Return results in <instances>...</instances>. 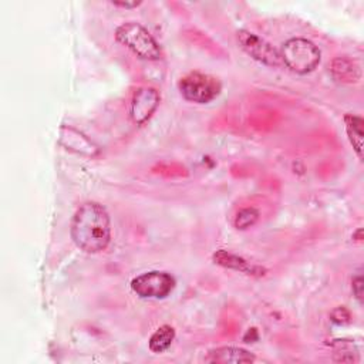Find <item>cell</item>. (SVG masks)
Masks as SVG:
<instances>
[{
  "label": "cell",
  "instance_id": "15",
  "mask_svg": "<svg viewBox=\"0 0 364 364\" xmlns=\"http://www.w3.org/2000/svg\"><path fill=\"white\" fill-rule=\"evenodd\" d=\"M350 311L344 307H337L331 311V321L336 324H346L350 321Z\"/></svg>",
  "mask_w": 364,
  "mask_h": 364
},
{
  "label": "cell",
  "instance_id": "14",
  "mask_svg": "<svg viewBox=\"0 0 364 364\" xmlns=\"http://www.w3.org/2000/svg\"><path fill=\"white\" fill-rule=\"evenodd\" d=\"M259 219V210L255 208H243L240 209L233 220V225L239 230H245L250 226H253Z\"/></svg>",
  "mask_w": 364,
  "mask_h": 364
},
{
  "label": "cell",
  "instance_id": "3",
  "mask_svg": "<svg viewBox=\"0 0 364 364\" xmlns=\"http://www.w3.org/2000/svg\"><path fill=\"white\" fill-rule=\"evenodd\" d=\"M115 38L139 58L155 61L162 55L156 40L142 24L136 21H128L117 27Z\"/></svg>",
  "mask_w": 364,
  "mask_h": 364
},
{
  "label": "cell",
  "instance_id": "18",
  "mask_svg": "<svg viewBox=\"0 0 364 364\" xmlns=\"http://www.w3.org/2000/svg\"><path fill=\"white\" fill-rule=\"evenodd\" d=\"M353 239L357 240V242H361V240H363V229H361V228L357 229L355 233H353Z\"/></svg>",
  "mask_w": 364,
  "mask_h": 364
},
{
  "label": "cell",
  "instance_id": "6",
  "mask_svg": "<svg viewBox=\"0 0 364 364\" xmlns=\"http://www.w3.org/2000/svg\"><path fill=\"white\" fill-rule=\"evenodd\" d=\"M236 38L242 50L256 61L270 67H277L282 64L280 53L270 43L256 36L255 33H250L247 30H239L236 33Z\"/></svg>",
  "mask_w": 364,
  "mask_h": 364
},
{
  "label": "cell",
  "instance_id": "2",
  "mask_svg": "<svg viewBox=\"0 0 364 364\" xmlns=\"http://www.w3.org/2000/svg\"><path fill=\"white\" fill-rule=\"evenodd\" d=\"M280 58L293 73L307 74L320 64L321 53L313 41L303 37H293L282 46Z\"/></svg>",
  "mask_w": 364,
  "mask_h": 364
},
{
  "label": "cell",
  "instance_id": "17",
  "mask_svg": "<svg viewBox=\"0 0 364 364\" xmlns=\"http://www.w3.org/2000/svg\"><path fill=\"white\" fill-rule=\"evenodd\" d=\"M114 6L117 7H124V9H134L141 4V1H112Z\"/></svg>",
  "mask_w": 364,
  "mask_h": 364
},
{
  "label": "cell",
  "instance_id": "12",
  "mask_svg": "<svg viewBox=\"0 0 364 364\" xmlns=\"http://www.w3.org/2000/svg\"><path fill=\"white\" fill-rule=\"evenodd\" d=\"M344 122H346V132L350 139V144L353 145L357 156L361 159L363 158V138H364L363 125H364V121L358 115L347 114L344 117Z\"/></svg>",
  "mask_w": 364,
  "mask_h": 364
},
{
  "label": "cell",
  "instance_id": "8",
  "mask_svg": "<svg viewBox=\"0 0 364 364\" xmlns=\"http://www.w3.org/2000/svg\"><path fill=\"white\" fill-rule=\"evenodd\" d=\"M60 144L65 146V149H70L73 152L94 156L100 152L98 146L94 145L82 132L71 128V127H63L60 131Z\"/></svg>",
  "mask_w": 364,
  "mask_h": 364
},
{
  "label": "cell",
  "instance_id": "11",
  "mask_svg": "<svg viewBox=\"0 0 364 364\" xmlns=\"http://www.w3.org/2000/svg\"><path fill=\"white\" fill-rule=\"evenodd\" d=\"M331 74L333 77L340 81V82H346V84H353L357 82L361 77V71L360 67L351 61L350 58L346 57H337L333 60L331 63Z\"/></svg>",
  "mask_w": 364,
  "mask_h": 364
},
{
  "label": "cell",
  "instance_id": "10",
  "mask_svg": "<svg viewBox=\"0 0 364 364\" xmlns=\"http://www.w3.org/2000/svg\"><path fill=\"white\" fill-rule=\"evenodd\" d=\"M212 259L216 264H219L222 267L232 269V270H236V272H242V273H246V274H250V276H263L266 273V270L263 267L256 266V264H250L243 257H240L237 255H233V253H229L226 250H218L216 253H213Z\"/></svg>",
  "mask_w": 364,
  "mask_h": 364
},
{
  "label": "cell",
  "instance_id": "7",
  "mask_svg": "<svg viewBox=\"0 0 364 364\" xmlns=\"http://www.w3.org/2000/svg\"><path fill=\"white\" fill-rule=\"evenodd\" d=\"M161 95L154 87H141L138 88L131 100L129 117L134 124L142 125L146 122L151 115L158 108Z\"/></svg>",
  "mask_w": 364,
  "mask_h": 364
},
{
  "label": "cell",
  "instance_id": "13",
  "mask_svg": "<svg viewBox=\"0 0 364 364\" xmlns=\"http://www.w3.org/2000/svg\"><path fill=\"white\" fill-rule=\"evenodd\" d=\"M175 340V328L169 324H164L155 330V333L149 338V350L152 353H164L168 350Z\"/></svg>",
  "mask_w": 364,
  "mask_h": 364
},
{
  "label": "cell",
  "instance_id": "4",
  "mask_svg": "<svg viewBox=\"0 0 364 364\" xmlns=\"http://www.w3.org/2000/svg\"><path fill=\"white\" fill-rule=\"evenodd\" d=\"M178 88L186 101L208 104L219 95L222 85L216 77L193 71L179 80Z\"/></svg>",
  "mask_w": 364,
  "mask_h": 364
},
{
  "label": "cell",
  "instance_id": "16",
  "mask_svg": "<svg viewBox=\"0 0 364 364\" xmlns=\"http://www.w3.org/2000/svg\"><path fill=\"white\" fill-rule=\"evenodd\" d=\"M351 289H353V294L358 300V303H363V277H361V274H357L353 279Z\"/></svg>",
  "mask_w": 364,
  "mask_h": 364
},
{
  "label": "cell",
  "instance_id": "5",
  "mask_svg": "<svg viewBox=\"0 0 364 364\" xmlns=\"http://www.w3.org/2000/svg\"><path fill=\"white\" fill-rule=\"evenodd\" d=\"M131 289L142 299H164L175 289V279L159 270H151L132 279Z\"/></svg>",
  "mask_w": 364,
  "mask_h": 364
},
{
  "label": "cell",
  "instance_id": "1",
  "mask_svg": "<svg viewBox=\"0 0 364 364\" xmlns=\"http://www.w3.org/2000/svg\"><path fill=\"white\" fill-rule=\"evenodd\" d=\"M70 232L78 249L85 253H100L111 240L109 215L102 205L85 202L75 210Z\"/></svg>",
  "mask_w": 364,
  "mask_h": 364
},
{
  "label": "cell",
  "instance_id": "9",
  "mask_svg": "<svg viewBox=\"0 0 364 364\" xmlns=\"http://www.w3.org/2000/svg\"><path fill=\"white\" fill-rule=\"evenodd\" d=\"M256 357L240 347H232V346H225V347H218L213 348L208 353L205 357L206 363H216V364H245V363H253Z\"/></svg>",
  "mask_w": 364,
  "mask_h": 364
}]
</instances>
